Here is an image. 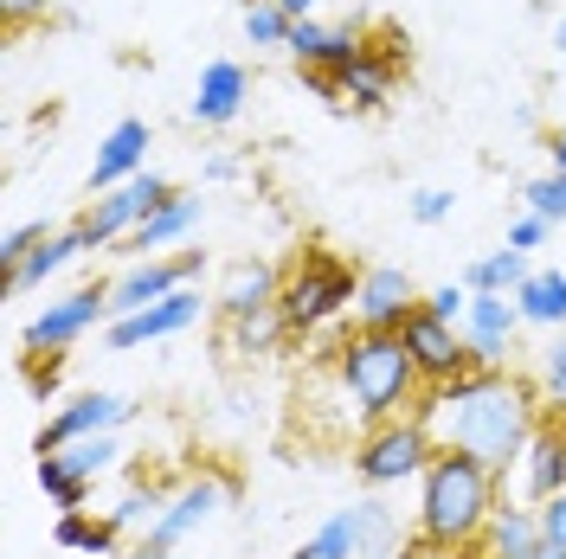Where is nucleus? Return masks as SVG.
Here are the masks:
<instances>
[{"mask_svg": "<svg viewBox=\"0 0 566 559\" xmlns=\"http://www.w3.org/2000/svg\"><path fill=\"white\" fill-rule=\"evenodd\" d=\"M406 212H412L419 225H444V219L458 212V193H444V187H419V193L406 200Z\"/></svg>", "mask_w": 566, "mask_h": 559, "instance_id": "obj_36", "label": "nucleus"}, {"mask_svg": "<svg viewBox=\"0 0 566 559\" xmlns=\"http://www.w3.org/2000/svg\"><path fill=\"white\" fill-rule=\"evenodd\" d=\"M148 123L142 116H123L104 141H97V161H91V200L109 193V187H123V180H136L148 168Z\"/></svg>", "mask_w": 566, "mask_h": 559, "instance_id": "obj_18", "label": "nucleus"}, {"mask_svg": "<svg viewBox=\"0 0 566 559\" xmlns=\"http://www.w3.org/2000/svg\"><path fill=\"white\" fill-rule=\"evenodd\" d=\"M45 13H52V0H0V27H7V39H20L27 27H45Z\"/></svg>", "mask_w": 566, "mask_h": 559, "instance_id": "obj_37", "label": "nucleus"}, {"mask_svg": "<svg viewBox=\"0 0 566 559\" xmlns=\"http://www.w3.org/2000/svg\"><path fill=\"white\" fill-rule=\"evenodd\" d=\"M296 559H360V508H335V515L296 547Z\"/></svg>", "mask_w": 566, "mask_h": 559, "instance_id": "obj_25", "label": "nucleus"}, {"mask_svg": "<svg viewBox=\"0 0 566 559\" xmlns=\"http://www.w3.org/2000/svg\"><path fill=\"white\" fill-rule=\"evenodd\" d=\"M554 45H560V52H566V13H560V20H554Z\"/></svg>", "mask_w": 566, "mask_h": 559, "instance_id": "obj_44", "label": "nucleus"}, {"mask_svg": "<svg viewBox=\"0 0 566 559\" xmlns=\"http://www.w3.org/2000/svg\"><path fill=\"white\" fill-rule=\"evenodd\" d=\"M245 97H251V71L239 59H212L200 71V84H193V97H187V116L200 129H226V123L245 116Z\"/></svg>", "mask_w": 566, "mask_h": 559, "instance_id": "obj_16", "label": "nucleus"}, {"mask_svg": "<svg viewBox=\"0 0 566 559\" xmlns=\"http://www.w3.org/2000/svg\"><path fill=\"white\" fill-rule=\"evenodd\" d=\"M52 456L65 463L77 483L97 489V476H109V470L123 463V444H116V431H109V437H77V444H65V451H52Z\"/></svg>", "mask_w": 566, "mask_h": 559, "instance_id": "obj_27", "label": "nucleus"}, {"mask_svg": "<svg viewBox=\"0 0 566 559\" xmlns=\"http://www.w3.org/2000/svg\"><path fill=\"white\" fill-rule=\"evenodd\" d=\"M207 277V251H175V257H129L109 277V315H136L161 296H175L187 283Z\"/></svg>", "mask_w": 566, "mask_h": 559, "instance_id": "obj_9", "label": "nucleus"}, {"mask_svg": "<svg viewBox=\"0 0 566 559\" xmlns=\"http://www.w3.org/2000/svg\"><path fill=\"white\" fill-rule=\"evenodd\" d=\"M424 309V289L412 283V271L399 264H360V296H354V328H380L399 335L412 315Z\"/></svg>", "mask_w": 566, "mask_h": 559, "instance_id": "obj_11", "label": "nucleus"}, {"mask_svg": "<svg viewBox=\"0 0 566 559\" xmlns=\"http://www.w3.org/2000/svg\"><path fill=\"white\" fill-rule=\"evenodd\" d=\"M354 508H360V559H399V547H406L399 515L380 502H354Z\"/></svg>", "mask_w": 566, "mask_h": 559, "instance_id": "obj_28", "label": "nucleus"}, {"mask_svg": "<svg viewBox=\"0 0 566 559\" xmlns=\"http://www.w3.org/2000/svg\"><path fill=\"white\" fill-rule=\"evenodd\" d=\"M470 559H476V553H470Z\"/></svg>", "mask_w": 566, "mask_h": 559, "instance_id": "obj_46", "label": "nucleus"}, {"mask_svg": "<svg viewBox=\"0 0 566 559\" xmlns=\"http://www.w3.org/2000/svg\"><path fill=\"white\" fill-rule=\"evenodd\" d=\"M129 419H136V399L129 392H71L65 405L52 412V424L33 437V456L65 451L77 437H109V431H123Z\"/></svg>", "mask_w": 566, "mask_h": 559, "instance_id": "obj_10", "label": "nucleus"}, {"mask_svg": "<svg viewBox=\"0 0 566 559\" xmlns=\"http://www.w3.org/2000/svg\"><path fill=\"white\" fill-rule=\"evenodd\" d=\"M424 309L438 315V321H458L463 328V315H470V289H463V283H438V289H424Z\"/></svg>", "mask_w": 566, "mask_h": 559, "instance_id": "obj_38", "label": "nucleus"}, {"mask_svg": "<svg viewBox=\"0 0 566 559\" xmlns=\"http://www.w3.org/2000/svg\"><path fill=\"white\" fill-rule=\"evenodd\" d=\"M515 489H522L515 502H528V508H541V502H554V495L566 489V424H560L554 405L541 412L528 451H522V463H515Z\"/></svg>", "mask_w": 566, "mask_h": 559, "instance_id": "obj_14", "label": "nucleus"}, {"mask_svg": "<svg viewBox=\"0 0 566 559\" xmlns=\"http://www.w3.org/2000/svg\"><path fill=\"white\" fill-rule=\"evenodd\" d=\"M277 289H283V271H271V264H232V271H226V289H219L212 303H219L226 321H239V315L271 309Z\"/></svg>", "mask_w": 566, "mask_h": 559, "instance_id": "obj_20", "label": "nucleus"}, {"mask_svg": "<svg viewBox=\"0 0 566 559\" xmlns=\"http://www.w3.org/2000/svg\"><path fill=\"white\" fill-rule=\"evenodd\" d=\"M328 367H335V386H342V399L354 405V419L360 424L406 419V412L419 405V392H424L406 335L348 328V335L335 341V354H328Z\"/></svg>", "mask_w": 566, "mask_h": 559, "instance_id": "obj_3", "label": "nucleus"}, {"mask_svg": "<svg viewBox=\"0 0 566 559\" xmlns=\"http://www.w3.org/2000/svg\"><path fill=\"white\" fill-rule=\"evenodd\" d=\"M52 232H59L52 219H27V225H13V232L0 239V264H7V277H13V271H20V264H27V257H33Z\"/></svg>", "mask_w": 566, "mask_h": 559, "instance_id": "obj_33", "label": "nucleus"}, {"mask_svg": "<svg viewBox=\"0 0 566 559\" xmlns=\"http://www.w3.org/2000/svg\"><path fill=\"white\" fill-rule=\"evenodd\" d=\"M168 200H175V180L155 175V168H142L136 180H123V187L97 193L91 207L77 212V232H84V245L91 251H109V245H123L155 207H168Z\"/></svg>", "mask_w": 566, "mask_h": 559, "instance_id": "obj_6", "label": "nucleus"}, {"mask_svg": "<svg viewBox=\"0 0 566 559\" xmlns=\"http://www.w3.org/2000/svg\"><path fill=\"white\" fill-rule=\"evenodd\" d=\"M84 251H91V245H84L77 219H71V225H59V232H52V239H45V245H39L33 257H27V264H20V271L7 277V296H27V289H39L45 277H59L71 257H84Z\"/></svg>", "mask_w": 566, "mask_h": 559, "instance_id": "obj_22", "label": "nucleus"}, {"mask_svg": "<svg viewBox=\"0 0 566 559\" xmlns=\"http://www.w3.org/2000/svg\"><path fill=\"white\" fill-rule=\"evenodd\" d=\"M283 13H290V20H316L322 13V0H277Z\"/></svg>", "mask_w": 566, "mask_h": 559, "instance_id": "obj_42", "label": "nucleus"}, {"mask_svg": "<svg viewBox=\"0 0 566 559\" xmlns=\"http://www.w3.org/2000/svg\"><path fill=\"white\" fill-rule=\"evenodd\" d=\"M541 540L547 547H566V489L554 502H541Z\"/></svg>", "mask_w": 566, "mask_h": 559, "instance_id": "obj_40", "label": "nucleus"}, {"mask_svg": "<svg viewBox=\"0 0 566 559\" xmlns=\"http://www.w3.org/2000/svg\"><path fill=\"white\" fill-rule=\"evenodd\" d=\"M226 502H232V483H219V476H187V483L168 495L161 521L148 527L142 540H129V559H168L180 540H193V534L226 508Z\"/></svg>", "mask_w": 566, "mask_h": 559, "instance_id": "obj_7", "label": "nucleus"}, {"mask_svg": "<svg viewBox=\"0 0 566 559\" xmlns=\"http://www.w3.org/2000/svg\"><path fill=\"white\" fill-rule=\"evenodd\" d=\"M354 296H360V271H354L348 257L328 245H303L296 264L283 271L277 315H283V328H290V341H303V335L328 328L342 309H354Z\"/></svg>", "mask_w": 566, "mask_h": 559, "instance_id": "obj_4", "label": "nucleus"}, {"mask_svg": "<svg viewBox=\"0 0 566 559\" xmlns=\"http://www.w3.org/2000/svg\"><path fill=\"white\" fill-rule=\"evenodd\" d=\"M97 321H109V283H77L65 296H52V303L20 328V348L27 354H65V348H77Z\"/></svg>", "mask_w": 566, "mask_h": 559, "instance_id": "obj_8", "label": "nucleus"}, {"mask_svg": "<svg viewBox=\"0 0 566 559\" xmlns=\"http://www.w3.org/2000/svg\"><path fill=\"white\" fill-rule=\"evenodd\" d=\"M534 277V264H528V251H515V245H502V251H483V257H470L463 264V289L470 296H515L522 283Z\"/></svg>", "mask_w": 566, "mask_h": 559, "instance_id": "obj_21", "label": "nucleus"}, {"mask_svg": "<svg viewBox=\"0 0 566 559\" xmlns=\"http://www.w3.org/2000/svg\"><path fill=\"white\" fill-rule=\"evenodd\" d=\"M522 309L515 296H470V315H463V348L476 367H509V354L522 341Z\"/></svg>", "mask_w": 566, "mask_h": 559, "instance_id": "obj_15", "label": "nucleus"}, {"mask_svg": "<svg viewBox=\"0 0 566 559\" xmlns=\"http://www.w3.org/2000/svg\"><path fill=\"white\" fill-rule=\"evenodd\" d=\"M232 175H239V161H226V155H212L207 161V180H232Z\"/></svg>", "mask_w": 566, "mask_h": 559, "instance_id": "obj_43", "label": "nucleus"}, {"mask_svg": "<svg viewBox=\"0 0 566 559\" xmlns=\"http://www.w3.org/2000/svg\"><path fill=\"white\" fill-rule=\"evenodd\" d=\"M547 239H554V225H547L541 212H528V207H522L515 219H509V245H515V251H541Z\"/></svg>", "mask_w": 566, "mask_h": 559, "instance_id": "obj_39", "label": "nucleus"}, {"mask_svg": "<svg viewBox=\"0 0 566 559\" xmlns=\"http://www.w3.org/2000/svg\"><path fill=\"white\" fill-rule=\"evenodd\" d=\"M322 39H328V20H296V27H290V45H283V52H290L296 65L310 71V65L322 59Z\"/></svg>", "mask_w": 566, "mask_h": 559, "instance_id": "obj_35", "label": "nucleus"}, {"mask_svg": "<svg viewBox=\"0 0 566 559\" xmlns=\"http://www.w3.org/2000/svg\"><path fill=\"white\" fill-rule=\"evenodd\" d=\"M200 283H187V289H175V296H161V303H148V309L136 315H109L104 321V341L116 354H136L148 348V341H175V335H187L193 321H200Z\"/></svg>", "mask_w": 566, "mask_h": 559, "instance_id": "obj_12", "label": "nucleus"}, {"mask_svg": "<svg viewBox=\"0 0 566 559\" xmlns=\"http://www.w3.org/2000/svg\"><path fill=\"white\" fill-rule=\"evenodd\" d=\"M239 27H245V39L251 45H290V27H296V20H290V13H283L277 0H245V20H239Z\"/></svg>", "mask_w": 566, "mask_h": 559, "instance_id": "obj_31", "label": "nucleus"}, {"mask_svg": "<svg viewBox=\"0 0 566 559\" xmlns=\"http://www.w3.org/2000/svg\"><path fill=\"white\" fill-rule=\"evenodd\" d=\"M522 207L541 212L547 225H566V175H554V168H547L541 180H528V187H522Z\"/></svg>", "mask_w": 566, "mask_h": 559, "instance_id": "obj_32", "label": "nucleus"}, {"mask_svg": "<svg viewBox=\"0 0 566 559\" xmlns=\"http://www.w3.org/2000/svg\"><path fill=\"white\" fill-rule=\"evenodd\" d=\"M515 309H522V321H534V328L566 335V271H534V277L515 289Z\"/></svg>", "mask_w": 566, "mask_h": 559, "instance_id": "obj_23", "label": "nucleus"}, {"mask_svg": "<svg viewBox=\"0 0 566 559\" xmlns=\"http://www.w3.org/2000/svg\"><path fill=\"white\" fill-rule=\"evenodd\" d=\"M541 559H566V547H541Z\"/></svg>", "mask_w": 566, "mask_h": 559, "instance_id": "obj_45", "label": "nucleus"}, {"mask_svg": "<svg viewBox=\"0 0 566 559\" xmlns=\"http://www.w3.org/2000/svg\"><path fill=\"white\" fill-rule=\"evenodd\" d=\"M541 508H528V502H509L502 495V508L490 515V527H483V540L470 547L476 559H541Z\"/></svg>", "mask_w": 566, "mask_h": 559, "instance_id": "obj_19", "label": "nucleus"}, {"mask_svg": "<svg viewBox=\"0 0 566 559\" xmlns=\"http://www.w3.org/2000/svg\"><path fill=\"white\" fill-rule=\"evenodd\" d=\"M161 508H168V489H161V483H129V489L116 495V502H109V515L104 521L116 527V534H123V540H142V534H148V527L161 521Z\"/></svg>", "mask_w": 566, "mask_h": 559, "instance_id": "obj_24", "label": "nucleus"}, {"mask_svg": "<svg viewBox=\"0 0 566 559\" xmlns=\"http://www.w3.org/2000/svg\"><path fill=\"white\" fill-rule=\"evenodd\" d=\"M39 489H45V502H52L59 515H84V508H91V483H77L59 456H39Z\"/></svg>", "mask_w": 566, "mask_h": 559, "instance_id": "obj_29", "label": "nucleus"}, {"mask_svg": "<svg viewBox=\"0 0 566 559\" xmlns=\"http://www.w3.org/2000/svg\"><path fill=\"white\" fill-rule=\"evenodd\" d=\"M547 161H554V175H566V123L547 136Z\"/></svg>", "mask_w": 566, "mask_h": 559, "instance_id": "obj_41", "label": "nucleus"}, {"mask_svg": "<svg viewBox=\"0 0 566 559\" xmlns=\"http://www.w3.org/2000/svg\"><path fill=\"white\" fill-rule=\"evenodd\" d=\"M406 348H412V367H419L424 386H451L463 380V373H476V360H470V348H463V328L458 321H438L431 309H419L406 328Z\"/></svg>", "mask_w": 566, "mask_h": 559, "instance_id": "obj_13", "label": "nucleus"}, {"mask_svg": "<svg viewBox=\"0 0 566 559\" xmlns=\"http://www.w3.org/2000/svg\"><path fill=\"white\" fill-rule=\"evenodd\" d=\"M200 219H207V200H200V193H187V187H175V200L148 212V219H142L116 251H129V257H161V251L187 245V239L200 232Z\"/></svg>", "mask_w": 566, "mask_h": 559, "instance_id": "obj_17", "label": "nucleus"}, {"mask_svg": "<svg viewBox=\"0 0 566 559\" xmlns=\"http://www.w3.org/2000/svg\"><path fill=\"white\" fill-rule=\"evenodd\" d=\"M438 456V437L424 431V419H387V424H367L360 444H354V476L367 489H399V483H419Z\"/></svg>", "mask_w": 566, "mask_h": 559, "instance_id": "obj_5", "label": "nucleus"}, {"mask_svg": "<svg viewBox=\"0 0 566 559\" xmlns=\"http://www.w3.org/2000/svg\"><path fill=\"white\" fill-rule=\"evenodd\" d=\"M534 380H541V399H547V405H566V335H554V341L541 348Z\"/></svg>", "mask_w": 566, "mask_h": 559, "instance_id": "obj_34", "label": "nucleus"}, {"mask_svg": "<svg viewBox=\"0 0 566 559\" xmlns=\"http://www.w3.org/2000/svg\"><path fill=\"white\" fill-rule=\"evenodd\" d=\"M541 412H547L541 380H522L515 367H476V373H463L451 386H424L419 405H412V419H424L438 451L476 456L495 476H509L522 463Z\"/></svg>", "mask_w": 566, "mask_h": 559, "instance_id": "obj_1", "label": "nucleus"}, {"mask_svg": "<svg viewBox=\"0 0 566 559\" xmlns=\"http://www.w3.org/2000/svg\"><path fill=\"white\" fill-rule=\"evenodd\" d=\"M52 540L65 547V553H116L123 547V534L104 521V515H59V527H52Z\"/></svg>", "mask_w": 566, "mask_h": 559, "instance_id": "obj_26", "label": "nucleus"}, {"mask_svg": "<svg viewBox=\"0 0 566 559\" xmlns=\"http://www.w3.org/2000/svg\"><path fill=\"white\" fill-rule=\"evenodd\" d=\"M277 341H290V328H283L277 303H271V309H258V315H239V321H232V354H271Z\"/></svg>", "mask_w": 566, "mask_h": 559, "instance_id": "obj_30", "label": "nucleus"}, {"mask_svg": "<svg viewBox=\"0 0 566 559\" xmlns=\"http://www.w3.org/2000/svg\"><path fill=\"white\" fill-rule=\"evenodd\" d=\"M502 508V476L490 463L463 451H438L431 470L419 476V515H412V534H424L431 547H451V553H470L483 540L490 515Z\"/></svg>", "mask_w": 566, "mask_h": 559, "instance_id": "obj_2", "label": "nucleus"}]
</instances>
